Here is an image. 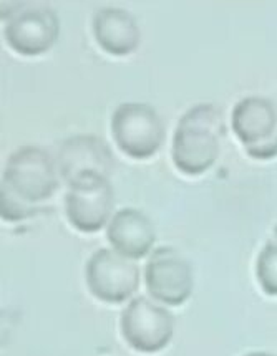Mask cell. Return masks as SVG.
<instances>
[{"mask_svg": "<svg viewBox=\"0 0 277 356\" xmlns=\"http://www.w3.org/2000/svg\"><path fill=\"white\" fill-rule=\"evenodd\" d=\"M224 123L221 111L211 103H199L181 116L173 136L171 158L181 172L198 176L218 161Z\"/></svg>", "mask_w": 277, "mask_h": 356, "instance_id": "obj_1", "label": "cell"}, {"mask_svg": "<svg viewBox=\"0 0 277 356\" xmlns=\"http://www.w3.org/2000/svg\"><path fill=\"white\" fill-rule=\"evenodd\" d=\"M2 22L6 42L19 55H42L58 40L60 19L45 2H2Z\"/></svg>", "mask_w": 277, "mask_h": 356, "instance_id": "obj_2", "label": "cell"}, {"mask_svg": "<svg viewBox=\"0 0 277 356\" xmlns=\"http://www.w3.org/2000/svg\"><path fill=\"white\" fill-rule=\"evenodd\" d=\"M58 166L40 146L24 145L8 156L2 184L30 204L47 201L58 189Z\"/></svg>", "mask_w": 277, "mask_h": 356, "instance_id": "obj_3", "label": "cell"}, {"mask_svg": "<svg viewBox=\"0 0 277 356\" xmlns=\"http://www.w3.org/2000/svg\"><path fill=\"white\" fill-rule=\"evenodd\" d=\"M111 134L125 154L146 159L157 154L164 141V123L146 103H121L111 115Z\"/></svg>", "mask_w": 277, "mask_h": 356, "instance_id": "obj_4", "label": "cell"}, {"mask_svg": "<svg viewBox=\"0 0 277 356\" xmlns=\"http://www.w3.org/2000/svg\"><path fill=\"white\" fill-rule=\"evenodd\" d=\"M231 126L246 153L254 159L277 156V103L264 97H246L232 108Z\"/></svg>", "mask_w": 277, "mask_h": 356, "instance_id": "obj_5", "label": "cell"}, {"mask_svg": "<svg viewBox=\"0 0 277 356\" xmlns=\"http://www.w3.org/2000/svg\"><path fill=\"white\" fill-rule=\"evenodd\" d=\"M92 295L106 303L127 302L140 286V268L115 249H98L85 268Z\"/></svg>", "mask_w": 277, "mask_h": 356, "instance_id": "obj_6", "label": "cell"}, {"mask_svg": "<svg viewBox=\"0 0 277 356\" xmlns=\"http://www.w3.org/2000/svg\"><path fill=\"white\" fill-rule=\"evenodd\" d=\"M120 325L128 345L141 353H157L166 348L175 333L173 315L146 297H136L128 303Z\"/></svg>", "mask_w": 277, "mask_h": 356, "instance_id": "obj_7", "label": "cell"}, {"mask_svg": "<svg viewBox=\"0 0 277 356\" xmlns=\"http://www.w3.org/2000/svg\"><path fill=\"white\" fill-rule=\"evenodd\" d=\"M115 209L113 186L106 177H86L70 184L65 214L80 232H97L110 224Z\"/></svg>", "mask_w": 277, "mask_h": 356, "instance_id": "obj_8", "label": "cell"}, {"mask_svg": "<svg viewBox=\"0 0 277 356\" xmlns=\"http://www.w3.org/2000/svg\"><path fill=\"white\" fill-rule=\"evenodd\" d=\"M145 279L151 297L166 305H183L193 293L191 264L173 247H159L151 252Z\"/></svg>", "mask_w": 277, "mask_h": 356, "instance_id": "obj_9", "label": "cell"}, {"mask_svg": "<svg viewBox=\"0 0 277 356\" xmlns=\"http://www.w3.org/2000/svg\"><path fill=\"white\" fill-rule=\"evenodd\" d=\"M58 172L68 186L86 177H106L115 171V156L110 146L95 134L67 138L58 147Z\"/></svg>", "mask_w": 277, "mask_h": 356, "instance_id": "obj_10", "label": "cell"}, {"mask_svg": "<svg viewBox=\"0 0 277 356\" xmlns=\"http://www.w3.org/2000/svg\"><path fill=\"white\" fill-rule=\"evenodd\" d=\"M92 30L98 45L110 55L127 56L140 47V25L135 15L127 8H98L93 14Z\"/></svg>", "mask_w": 277, "mask_h": 356, "instance_id": "obj_11", "label": "cell"}, {"mask_svg": "<svg viewBox=\"0 0 277 356\" xmlns=\"http://www.w3.org/2000/svg\"><path fill=\"white\" fill-rule=\"evenodd\" d=\"M106 236L116 252L133 260L148 255L157 241V231L150 217L132 207L121 209L111 217Z\"/></svg>", "mask_w": 277, "mask_h": 356, "instance_id": "obj_12", "label": "cell"}, {"mask_svg": "<svg viewBox=\"0 0 277 356\" xmlns=\"http://www.w3.org/2000/svg\"><path fill=\"white\" fill-rule=\"evenodd\" d=\"M38 207L35 204H30L17 194L6 184H2L0 191V216L8 222H17V220H25L29 217L35 216Z\"/></svg>", "mask_w": 277, "mask_h": 356, "instance_id": "obj_13", "label": "cell"}, {"mask_svg": "<svg viewBox=\"0 0 277 356\" xmlns=\"http://www.w3.org/2000/svg\"><path fill=\"white\" fill-rule=\"evenodd\" d=\"M259 285L267 295H277V244H267L261 250L256 264Z\"/></svg>", "mask_w": 277, "mask_h": 356, "instance_id": "obj_14", "label": "cell"}, {"mask_svg": "<svg viewBox=\"0 0 277 356\" xmlns=\"http://www.w3.org/2000/svg\"><path fill=\"white\" fill-rule=\"evenodd\" d=\"M246 356H276V355H271V353H266V351H254V353H249Z\"/></svg>", "mask_w": 277, "mask_h": 356, "instance_id": "obj_15", "label": "cell"}]
</instances>
